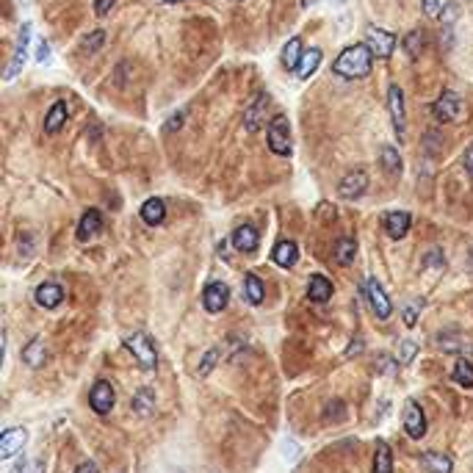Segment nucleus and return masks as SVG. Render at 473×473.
<instances>
[{"mask_svg":"<svg viewBox=\"0 0 473 473\" xmlns=\"http://www.w3.org/2000/svg\"><path fill=\"white\" fill-rule=\"evenodd\" d=\"M371 64H374V53L363 42V45L346 48L335 58V72L343 78H366L371 72Z\"/></svg>","mask_w":473,"mask_h":473,"instance_id":"1","label":"nucleus"},{"mask_svg":"<svg viewBox=\"0 0 473 473\" xmlns=\"http://www.w3.org/2000/svg\"><path fill=\"white\" fill-rule=\"evenodd\" d=\"M125 346H128V352L139 360V366H142L144 371H152L155 366H158V354H155V343L149 340V335H144V332H136V335H131V338H125Z\"/></svg>","mask_w":473,"mask_h":473,"instance_id":"2","label":"nucleus"},{"mask_svg":"<svg viewBox=\"0 0 473 473\" xmlns=\"http://www.w3.org/2000/svg\"><path fill=\"white\" fill-rule=\"evenodd\" d=\"M432 114H434V119L443 122V125H448V122H462L465 105H462V100L454 95V92H443V95L434 100Z\"/></svg>","mask_w":473,"mask_h":473,"instance_id":"3","label":"nucleus"},{"mask_svg":"<svg viewBox=\"0 0 473 473\" xmlns=\"http://www.w3.org/2000/svg\"><path fill=\"white\" fill-rule=\"evenodd\" d=\"M266 136H269V149H272L274 155H283V158L291 155V128H288V119H285L283 114H277V116L269 122Z\"/></svg>","mask_w":473,"mask_h":473,"instance_id":"4","label":"nucleus"},{"mask_svg":"<svg viewBox=\"0 0 473 473\" xmlns=\"http://www.w3.org/2000/svg\"><path fill=\"white\" fill-rule=\"evenodd\" d=\"M366 45L371 48V53H374L377 58H390L399 42H396V36H393V34H387V31H382V28H368V34H366Z\"/></svg>","mask_w":473,"mask_h":473,"instance_id":"5","label":"nucleus"},{"mask_svg":"<svg viewBox=\"0 0 473 473\" xmlns=\"http://www.w3.org/2000/svg\"><path fill=\"white\" fill-rule=\"evenodd\" d=\"M28 39H31V25L22 22V31H20V39H17V48H14V55L8 61V69L3 72L6 81H11L22 67H25V58H28Z\"/></svg>","mask_w":473,"mask_h":473,"instance_id":"6","label":"nucleus"},{"mask_svg":"<svg viewBox=\"0 0 473 473\" xmlns=\"http://www.w3.org/2000/svg\"><path fill=\"white\" fill-rule=\"evenodd\" d=\"M387 105H390V119H393V128H396V136L399 142L404 139V131H407V119H404V92L399 86H390L387 89Z\"/></svg>","mask_w":473,"mask_h":473,"instance_id":"7","label":"nucleus"},{"mask_svg":"<svg viewBox=\"0 0 473 473\" xmlns=\"http://www.w3.org/2000/svg\"><path fill=\"white\" fill-rule=\"evenodd\" d=\"M114 385L111 382H97L95 387H92V393H89V404H92V410H95L97 415H108L111 410H114Z\"/></svg>","mask_w":473,"mask_h":473,"instance_id":"8","label":"nucleus"},{"mask_svg":"<svg viewBox=\"0 0 473 473\" xmlns=\"http://www.w3.org/2000/svg\"><path fill=\"white\" fill-rule=\"evenodd\" d=\"M227 299H230V288L225 283H211L202 291V305L208 313H222L227 307Z\"/></svg>","mask_w":473,"mask_h":473,"instance_id":"9","label":"nucleus"},{"mask_svg":"<svg viewBox=\"0 0 473 473\" xmlns=\"http://www.w3.org/2000/svg\"><path fill=\"white\" fill-rule=\"evenodd\" d=\"M25 443H28V432H25L22 426L6 429L3 437H0V457H3V460H11L17 451H22Z\"/></svg>","mask_w":473,"mask_h":473,"instance_id":"10","label":"nucleus"},{"mask_svg":"<svg viewBox=\"0 0 473 473\" xmlns=\"http://www.w3.org/2000/svg\"><path fill=\"white\" fill-rule=\"evenodd\" d=\"M266 105H269V95H266V92H260V95H255V100L249 102V108L244 111V128H246L249 133L260 131L263 116H266Z\"/></svg>","mask_w":473,"mask_h":473,"instance_id":"11","label":"nucleus"},{"mask_svg":"<svg viewBox=\"0 0 473 473\" xmlns=\"http://www.w3.org/2000/svg\"><path fill=\"white\" fill-rule=\"evenodd\" d=\"M366 296H368V302H371V310L377 313V319H387V316L393 313V305H390L387 293L382 291V285H379L374 277L366 283Z\"/></svg>","mask_w":473,"mask_h":473,"instance_id":"12","label":"nucleus"},{"mask_svg":"<svg viewBox=\"0 0 473 473\" xmlns=\"http://www.w3.org/2000/svg\"><path fill=\"white\" fill-rule=\"evenodd\" d=\"M366 189H368V175L363 169H354L340 180V196L343 199H357V196L366 194Z\"/></svg>","mask_w":473,"mask_h":473,"instance_id":"13","label":"nucleus"},{"mask_svg":"<svg viewBox=\"0 0 473 473\" xmlns=\"http://www.w3.org/2000/svg\"><path fill=\"white\" fill-rule=\"evenodd\" d=\"M404 429L410 437L421 440L426 434V418H424V410L418 401H407V413H404Z\"/></svg>","mask_w":473,"mask_h":473,"instance_id":"14","label":"nucleus"},{"mask_svg":"<svg viewBox=\"0 0 473 473\" xmlns=\"http://www.w3.org/2000/svg\"><path fill=\"white\" fill-rule=\"evenodd\" d=\"M410 225H413V216L407 211H393V213L385 216V233L390 238H396V241L410 233Z\"/></svg>","mask_w":473,"mask_h":473,"instance_id":"15","label":"nucleus"},{"mask_svg":"<svg viewBox=\"0 0 473 473\" xmlns=\"http://www.w3.org/2000/svg\"><path fill=\"white\" fill-rule=\"evenodd\" d=\"M45 360H48V346H45V338L36 335V338L22 349V363L31 366V368H42Z\"/></svg>","mask_w":473,"mask_h":473,"instance_id":"16","label":"nucleus"},{"mask_svg":"<svg viewBox=\"0 0 473 473\" xmlns=\"http://www.w3.org/2000/svg\"><path fill=\"white\" fill-rule=\"evenodd\" d=\"M61 299H64V288L55 283H42L36 288V305L39 307H45V310H53V307H58L61 305Z\"/></svg>","mask_w":473,"mask_h":473,"instance_id":"17","label":"nucleus"},{"mask_svg":"<svg viewBox=\"0 0 473 473\" xmlns=\"http://www.w3.org/2000/svg\"><path fill=\"white\" fill-rule=\"evenodd\" d=\"M100 227H102V213H100L97 208H89V211L81 216V222H78V238H81V241H89L92 236L100 233Z\"/></svg>","mask_w":473,"mask_h":473,"instance_id":"18","label":"nucleus"},{"mask_svg":"<svg viewBox=\"0 0 473 473\" xmlns=\"http://www.w3.org/2000/svg\"><path fill=\"white\" fill-rule=\"evenodd\" d=\"M67 116H69V105L64 100H58L45 116V133H58L67 125Z\"/></svg>","mask_w":473,"mask_h":473,"instance_id":"19","label":"nucleus"},{"mask_svg":"<svg viewBox=\"0 0 473 473\" xmlns=\"http://www.w3.org/2000/svg\"><path fill=\"white\" fill-rule=\"evenodd\" d=\"M272 260H274L277 266H283V269H291V266L299 260V246H296L293 241H280V244L274 246V252H272Z\"/></svg>","mask_w":473,"mask_h":473,"instance_id":"20","label":"nucleus"},{"mask_svg":"<svg viewBox=\"0 0 473 473\" xmlns=\"http://www.w3.org/2000/svg\"><path fill=\"white\" fill-rule=\"evenodd\" d=\"M233 246L238 252H255L258 249V230L252 225H241L233 233Z\"/></svg>","mask_w":473,"mask_h":473,"instance_id":"21","label":"nucleus"},{"mask_svg":"<svg viewBox=\"0 0 473 473\" xmlns=\"http://www.w3.org/2000/svg\"><path fill=\"white\" fill-rule=\"evenodd\" d=\"M307 296L313 299V302H327V299H332V283L324 277V274H313L310 277V283H307Z\"/></svg>","mask_w":473,"mask_h":473,"instance_id":"22","label":"nucleus"},{"mask_svg":"<svg viewBox=\"0 0 473 473\" xmlns=\"http://www.w3.org/2000/svg\"><path fill=\"white\" fill-rule=\"evenodd\" d=\"M142 219L147 225H161L164 219H166V205H164V199H158V196H152V199H147L142 205Z\"/></svg>","mask_w":473,"mask_h":473,"instance_id":"23","label":"nucleus"},{"mask_svg":"<svg viewBox=\"0 0 473 473\" xmlns=\"http://www.w3.org/2000/svg\"><path fill=\"white\" fill-rule=\"evenodd\" d=\"M382 169H385V175L387 178H399L401 175V155H399V149L396 147H382Z\"/></svg>","mask_w":473,"mask_h":473,"instance_id":"24","label":"nucleus"},{"mask_svg":"<svg viewBox=\"0 0 473 473\" xmlns=\"http://www.w3.org/2000/svg\"><path fill=\"white\" fill-rule=\"evenodd\" d=\"M302 55H305V53H302V39H299V36L288 39V45L283 48V55H280V58H283V67L285 69H293V72H296V69H299Z\"/></svg>","mask_w":473,"mask_h":473,"instance_id":"25","label":"nucleus"},{"mask_svg":"<svg viewBox=\"0 0 473 473\" xmlns=\"http://www.w3.org/2000/svg\"><path fill=\"white\" fill-rule=\"evenodd\" d=\"M319 64H321V50L319 48H310L305 50V55H302V61H299V69H296V75L302 78V81H307L316 69H319Z\"/></svg>","mask_w":473,"mask_h":473,"instance_id":"26","label":"nucleus"},{"mask_svg":"<svg viewBox=\"0 0 473 473\" xmlns=\"http://www.w3.org/2000/svg\"><path fill=\"white\" fill-rule=\"evenodd\" d=\"M424 465H426V471L429 473H451L454 471L451 457H446V454H440V451H426Z\"/></svg>","mask_w":473,"mask_h":473,"instance_id":"27","label":"nucleus"},{"mask_svg":"<svg viewBox=\"0 0 473 473\" xmlns=\"http://www.w3.org/2000/svg\"><path fill=\"white\" fill-rule=\"evenodd\" d=\"M374 473H393V454L390 446L385 440H377V451H374Z\"/></svg>","mask_w":473,"mask_h":473,"instance_id":"28","label":"nucleus"},{"mask_svg":"<svg viewBox=\"0 0 473 473\" xmlns=\"http://www.w3.org/2000/svg\"><path fill=\"white\" fill-rule=\"evenodd\" d=\"M244 293H246L249 305H260V302L266 299V288H263L258 274H246V277H244Z\"/></svg>","mask_w":473,"mask_h":473,"instance_id":"29","label":"nucleus"},{"mask_svg":"<svg viewBox=\"0 0 473 473\" xmlns=\"http://www.w3.org/2000/svg\"><path fill=\"white\" fill-rule=\"evenodd\" d=\"M354 255H357V241H354V238H340V241L335 244V260H338L340 266L354 263Z\"/></svg>","mask_w":473,"mask_h":473,"instance_id":"30","label":"nucleus"},{"mask_svg":"<svg viewBox=\"0 0 473 473\" xmlns=\"http://www.w3.org/2000/svg\"><path fill=\"white\" fill-rule=\"evenodd\" d=\"M404 50H407V55L413 58V61H418L421 55H424V50H426V36L421 34V31H410L407 36H404Z\"/></svg>","mask_w":473,"mask_h":473,"instance_id":"31","label":"nucleus"},{"mask_svg":"<svg viewBox=\"0 0 473 473\" xmlns=\"http://www.w3.org/2000/svg\"><path fill=\"white\" fill-rule=\"evenodd\" d=\"M454 379H457L460 385H465V387H473V366L468 360H460V363L454 366Z\"/></svg>","mask_w":473,"mask_h":473,"instance_id":"32","label":"nucleus"},{"mask_svg":"<svg viewBox=\"0 0 473 473\" xmlns=\"http://www.w3.org/2000/svg\"><path fill=\"white\" fill-rule=\"evenodd\" d=\"M219 357H222V349H219V346H213V349H211V352L202 357V363H199V377H208V374L216 368Z\"/></svg>","mask_w":473,"mask_h":473,"instance_id":"33","label":"nucleus"},{"mask_svg":"<svg viewBox=\"0 0 473 473\" xmlns=\"http://www.w3.org/2000/svg\"><path fill=\"white\" fill-rule=\"evenodd\" d=\"M424 307V302H413V305H407L404 307V324L407 327H415V321H418V310Z\"/></svg>","mask_w":473,"mask_h":473,"instance_id":"34","label":"nucleus"},{"mask_svg":"<svg viewBox=\"0 0 473 473\" xmlns=\"http://www.w3.org/2000/svg\"><path fill=\"white\" fill-rule=\"evenodd\" d=\"M102 42H105V34H102V31H95V34L84 42V53H97V50L102 48Z\"/></svg>","mask_w":473,"mask_h":473,"instance_id":"35","label":"nucleus"},{"mask_svg":"<svg viewBox=\"0 0 473 473\" xmlns=\"http://www.w3.org/2000/svg\"><path fill=\"white\" fill-rule=\"evenodd\" d=\"M415 352H418V346L413 340H401V357H399V363H410L415 357Z\"/></svg>","mask_w":473,"mask_h":473,"instance_id":"36","label":"nucleus"},{"mask_svg":"<svg viewBox=\"0 0 473 473\" xmlns=\"http://www.w3.org/2000/svg\"><path fill=\"white\" fill-rule=\"evenodd\" d=\"M424 11L429 17H440L443 14V3L440 0H424Z\"/></svg>","mask_w":473,"mask_h":473,"instance_id":"37","label":"nucleus"},{"mask_svg":"<svg viewBox=\"0 0 473 473\" xmlns=\"http://www.w3.org/2000/svg\"><path fill=\"white\" fill-rule=\"evenodd\" d=\"M136 407L142 410V413H149L152 407H149V390H142L139 396H136Z\"/></svg>","mask_w":473,"mask_h":473,"instance_id":"38","label":"nucleus"},{"mask_svg":"<svg viewBox=\"0 0 473 473\" xmlns=\"http://www.w3.org/2000/svg\"><path fill=\"white\" fill-rule=\"evenodd\" d=\"M114 3H116V0H95V11L100 14V17H105V14L111 11Z\"/></svg>","mask_w":473,"mask_h":473,"instance_id":"39","label":"nucleus"},{"mask_svg":"<svg viewBox=\"0 0 473 473\" xmlns=\"http://www.w3.org/2000/svg\"><path fill=\"white\" fill-rule=\"evenodd\" d=\"M360 352H363V338H354L352 346L346 349V357H354V354H360Z\"/></svg>","mask_w":473,"mask_h":473,"instance_id":"40","label":"nucleus"},{"mask_svg":"<svg viewBox=\"0 0 473 473\" xmlns=\"http://www.w3.org/2000/svg\"><path fill=\"white\" fill-rule=\"evenodd\" d=\"M75 473H100V468H97L95 462H81V465L75 468Z\"/></svg>","mask_w":473,"mask_h":473,"instance_id":"41","label":"nucleus"},{"mask_svg":"<svg viewBox=\"0 0 473 473\" xmlns=\"http://www.w3.org/2000/svg\"><path fill=\"white\" fill-rule=\"evenodd\" d=\"M180 125H183V114H175V116L166 122V128H164V131H175V128H180Z\"/></svg>","mask_w":473,"mask_h":473,"instance_id":"42","label":"nucleus"},{"mask_svg":"<svg viewBox=\"0 0 473 473\" xmlns=\"http://www.w3.org/2000/svg\"><path fill=\"white\" fill-rule=\"evenodd\" d=\"M462 161H465V169H468V175L473 178V144L468 147V149H465V158H462Z\"/></svg>","mask_w":473,"mask_h":473,"instance_id":"43","label":"nucleus"},{"mask_svg":"<svg viewBox=\"0 0 473 473\" xmlns=\"http://www.w3.org/2000/svg\"><path fill=\"white\" fill-rule=\"evenodd\" d=\"M48 55H50V48H48V42L42 39V42H39V53H36V61H48Z\"/></svg>","mask_w":473,"mask_h":473,"instance_id":"44","label":"nucleus"},{"mask_svg":"<svg viewBox=\"0 0 473 473\" xmlns=\"http://www.w3.org/2000/svg\"><path fill=\"white\" fill-rule=\"evenodd\" d=\"M28 473H45V462H42V460H36V462L31 465V471Z\"/></svg>","mask_w":473,"mask_h":473,"instance_id":"45","label":"nucleus"},{"mask_svg":"<svg viewBox=\"0 0 473 473\" xmlns=\"http://www.w3.org/2000/svg\"><path fill=\"white\" fill-rule=\"evenodd\" d=\"M158 3H186V0H158Z\"/></svg>","mask_w":473,"mask_h":473,"instance_id":"46","label":"nucleus"},{"mask_svg":"<svg viewBox=\"0 0 473 473\" xmlns=\"http://www.w3.org/2000/svg\"><path fill=\"white\" fill-rule=\"evenodd\" d=\"M313 3H319V0H305V6H313Z\"/></svg>","mask_w":473,"mask_h":473,"instance_id":"47","label":"nucleus"}]
</instances>
